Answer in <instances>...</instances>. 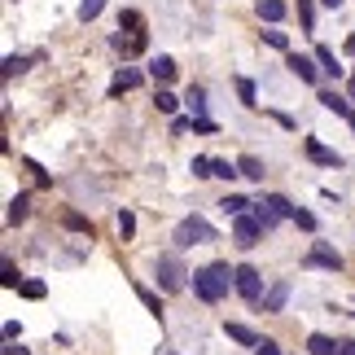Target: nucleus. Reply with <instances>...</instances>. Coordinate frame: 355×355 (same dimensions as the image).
<instances>
[{
  "instance_id": "obj_11",
  "label": "nucleus",
  "mask_w": 355,
  "mask_h": 355,
  "mask_svg": "<svg viewBox=\"0 0 355 355\" xmlns=\"http://www.w3.org/2000/svg\"><path fill=\"white\" fill-rule=\"evenodd\" d=\"M175 71H180V66H175L171 58H154V62H149V79H154L158 88H167L171 79H175Z\"/></svg>"
},
{
  "instance_id": "obj_17",
  "label": "nucleus",
  "mask_w": 355,
  "mask_h": 355,
  "mask_svg": "<svg viewBox=\"0 0 355 355\" xmlns=\"http://www.w3.org/2000/svg\"><path fill=\"white\" fill-rule=\"evenodd\" d=\"M237 97H241V105H245V110H259V88H254V79L237 75Z\"/></svg>"
},
{
  "instance_id": "obj_5",
  "label": "nucleus",
  "mask_w": 355,
  "mask_h": 355,
  "mask_svg": "<svg viewBox=\"0 0 355 355\" xmlns=\"http://www.w3.org/2000/svg\"><path fill=\"white\" fill-rule=\"evenodd\" d=\"M237 294L245 303H263V277H259V268L237 263Z\"/></svg>"
},
{
  "instance_id": "obj_45",
  "label": "nucleus",
  "mask_w": 355,
  "mask_h": 355,
  "mask_svg": "<svg viewBox=\"0 0 355 355\" xmlns=\"http://www.w3.org/2000/svg\"><path fill=\"white\" fill-rule=\"evenodd\" d=\"M5 355H26V347H5Z\"/></svg>"
},
{
  "instance_id": "obj_48",
  "label": "nucleus",
  "mask_w": 355,
  "mask_h": 355,
  "mask_svg": "<svg viewBox=\"0 0 355 355\" xmlns=\"http://www.w3.org/2000/svg\"><path fill=\"white\" fill-rule=\"evenodd\" d=\"M351 105H355V88H351Z\"/></svg>"
},
{
  "instance_id": "obj_49",
  "label": "nucleus",
  "mask_w": 355,
  "mask_h": 355,
  "mask_svg": "<svg viewBox=\"0 0 355 355\" xmlns=\"http://www.w3.org/2000/svg\"><path fill=\"white\" fill-rule=\"evenodd\" d=\"M351 88H355V71H351Z\"/></svg>"
},
{
  "instance_id": "obj_18",
  "label": "nucleus",
  "mask_w": 355,
  "mask_h": 355,
  "mask_svg": "<svg viewBox=\"0 0 355 355\" xmlns=\"http://www.w3.org/2000/svg\"><path fill=\"white\" fill-rule=\"evenodd\" d=\"M237 167H241L245 180H263V175H268V167H263V162H259L254 154H241V158H237Z\"/></svg>"
},
{
  "instance_id": "obj_27",
  "label": "nucleus",
  "mask_w": 355,
  "mask_h": 355,
  "mask_svg": "<svg viewBox=\"0 0 355 355\" xmlns=\"http://www.w3.org/2000/svg\"><path fill=\"white\" fill-rule=\"evenodd\" d=\"M136 298H141V303L149 307V311H154V316L162 320V303H158V294L154 290H145V285H136Z\"/></svg>"
},
{
  "instance_id": "obj_13",
  "label": "nucleus",
  "mask_w": 355,
  "mask_h": 355,
  "mask_svg": "<svg viewBox=\"0 0 355 355\" xmlns=\"http://www.w3.org/2000/svg\"><path fill=\"white\" fill-rule=\"evenodd\" d=\"M285 303H290V281H277L263 294V311H285Z\"/></svg>"
},
{
  "instance_id": "obj_10",
  "label": "nucleus",
  "mask_w": 355,
  "mask_h": 355,
  "mask_svg": "<svg viewBox=\"0 0 355 355\" xmlns=\"http://www.w3.org/2000/svg\"><path fill=\"white\" fill-rule=\"evenodd\" d=\"M316 101H320V105H324V110H329V114H338V119H351V114H355V105H351L347 97H338L334 88H324Z\"/></svg>"
},
{
  "instance_id": "obj_8",
  "label": "nucleus",
  "mask_w": 355,
  "mask_h": 355,
  "mask_svg": "<svg viewBox=\"0 0 355 355\" xmlns=\"http://www.w3.org/2000/svg\"><path fill=\"white\" fill-rule=\"evenodd\" d=\"M110 44L123 53V58H136V53H145V44H149V35L145 31H123V26H119V35L110 40Z\"/></svg>"
},
{
  "instance_id": "obj_12",
  "label": "nucleus",
  "mask_w": 355,
  "mask_h": 355,
  "mask_svg": "<svg viewBox=\"0 0 355 355\" xmlns=\"http://www.w3.org/2000/svg\"><path fill=\"white\" fill-rule=\"evenodd\" d=\"M316 62H320V71L329 75V79H343V75H347L343 62H338V53H334L329 44H316Z\"/></svg>"
},
{
  "instance_id": "obj_37",
  "label": "nucleus",
  "mask_w": 355,
  "mask_h": 355,
  "mask_svg": "<svg viewBox=\"0 0 355 355\" xmlns=\"http://www.w3.org/2000/svg\"><path fill=\"white\" fill-rule=\"evenodd\" d=\"M189 171H193L198 180H211V158H193V162H189Z\"/></svg>"
},
{
  "instance_id": "obj_30",
  "label": "nucleus",
  "mask_w": 355,
  "mask_h": 355,
  "mask_svg": "<svg viewBox=\"0 0 355 355\" xmlns=\"http://www.w3.org/2000/svg\"><path fill=\"white\" fill-rule=\"evenodd\" d=\"M35 58H13V53H9V58H5V79H13V75H22L26 71V66H31Z\"/></svg>"
},
{
  "instance_id": "obj_22",
  "label": "nucleus",
  "mask_w": 355,
  "mask_h": 355,
  "mask_svg": "<svg viewBox=\"0 0 355 355\" xmlns=\"http://www.w3.org/2000/svg\"><path fill=\"white\" fill-rule=\"evenodd\" d=\"M189 110H193L198 119H207V88H202V84H193V88H189Z\"/></svg>"
},
{
  "instance_id": "obj_26",
  "label": "nucleus",
  "mask_w": 355,
  "mask_h": 355,
  "mask_svg": "<svg viewBox=\"0 0 355 355\" xmlns=\"http://www.w3.org/2000/svg\"><path fill=\"white\" fill-rule=\"evenodd\" d=\"M245 207H254V202H245V198H241V193H228V198H224V202H220V211H224V215H241V211H245Z\"/></svg>"
},
{
  "instance_id": "obj_20",
  "label": "nucleus",
  "mask_w": 355,
  "mask_h": 355,
  "mask_svg": "<svg viewBox=\"0 0 355 355\" xmlns=\"http://www.w3.org/2000/svg\"><path fill=\"white\" fill-rule=\"evenodd\" d=\"M26 211H31V198H26V193H18V198H13V202H9V211H5V220H9V224H22V220H26Z\"/></svg>"
},
{
  "instance_id": "obj_42",
  "label": "nucleus",
  "mask_w": 355,
  "mask_h": 355,
  "mask_svg": "<svg viewBox=\"0 0 355 355\" xmlns=\"http://www.w3.org/2000/svg\"><path fill=\"white\" fill-rule=\"evenodd\" d=\"M254 355H281V347H277V343H272V338H263V343H259V347H254Z\"/></svg>"
},
{
  "instance_id": "obj_41",
  "label": "nucleus",
  "mask_w": 355,
  "mask_h": 355,
  "mask_svg": "<svg viewBox=\"0 0 355 355\" xmlns=\"http://www.w3.org/2000/svg\"><path fill=\"white\" fill-rule=\"evenodd\" d=\"M22 338V324L18 320H5V343H18Z\"/></svg>"
},
{
  "instance_id": "obj_24",
  "label": "nucleus",
  "mask_w": 355,
  "mask_h": 355,
  "mask_svg": "<svg viewBox=\"0 0 355 355\" xmlns=\"http://www.w3.org/2000/svg\"><path fill=\"white\" fill-rule=\"evenodd\" d=\"M154 105H158L162 114H175V110H180V97H175V92H167V88H158V92H154Z\"/></svg>"
},
{
  "instance_id": "obj_28",
  "label": "nucleus",
  "mask_w": 355,
  "mask_h": 355,
  "mask_svg": "<svg viewBox=\"0 0 355 355\" xmlns=\"http://www.w3.org/2000/svg\"><path fill=\"white\" fill-rule=\"evenodd\" d=\"M119 237H123V241L136 237V215H132V211H119Z\"/></svg>"
},
{
  "instance_id": "obj_7",
  "label": "nucleus",
  "mask_w": 355,
  "mask_h": 355,
  "mask_svg": "<svg viewBox=\"0 0 355 355\" xmlns=\"http://www.w3.org/2000/svg\"><path fill=\"white\" fill-rule=\"evenodd\" d=\"M285 66H290V75H298L303 79V84H316L320 79V62H316V53H290V58H285Z\"/></svg>"
},
{
  "instance_id": "obj_46",
  "label": "nucleus",
  "mask_w": 355,
  "mask_h": 355,
  "mask_svg": "<svg viewBox=\"0 0 355 355\" xmlns=\"http://www.w3.org/2000/svg\"><path fill=\"white\" fill-rule=\"evenodd\" d=\"M320 5H324V9H338V5H343V0H320Z\"/></svg>"
},
{
  "instance_id": "obj_19",
  "label": "nucleus",
  "mask_w": 355,
  "mask_h": 355,
  "mask_svg": "<svg viewBox=\"0 0 355 355\" xmlns=\"http://www.w3.org/2000/svg\"><path fill=\"white\" fill-rule=\"evenodd\" d=\"M259 18L277 26V22L285 18V0H259Z\"/></svg>"
},
{
  "instance_id": "obj_35",
  "label": "nucleus",
  "mask_w": 355,
  "mask_h": 355,
  "mask_svg": "<svg viewBox=\"0 0 355 355\" xmlns=\"http://www.w3.org/2000/svg\"><path fill=\"white\" fill-rule=\"evenodd\" d=\"M263 40H268V44H272V49H281V53H290V35H285V31H263Z\"/></svg>"
},
{
  "instance_id": "obj_15",
  "label": "nucleus",
  "mask_w": 355,
  "mask_h": 355,
  "mask_svg": "<svg viewBox=\"0 0 355 355\" xmlns=\"http://www.w3.org/2000/svg\"><path fill=\"white\" fill-rule=\"evenodd\" d=\"M224 334L233 338V343H241V347H259V343H263V338H259L254 329H245V324H237V320H228V324H224Z\"/></svg>"
},
{
  "instance_id": "obj_31",
  "label": "nucleus",
  "mask_w": 355,
  "mask_h": 355,
  "mask_svg": "<svg viewBox=\"0 0 355 355\" xmlns=\"http://www.w3.org/2000/svg\"><path fill=\"white\" fill-rule=\"evenodd\" d=\"M119 26H128V31H145V18H141L136 9H123V13H119Z\"/></svg>"
},
{
  "instance_id": "obj_9",
  "label": "nucleus",
  "mask_w": 355,
  "mask_h": 355,
  "mask_svg": "<svg viewBox=\"0 0 355 355\" xmlns=\"http://www.w3.org/2000/svg\"><path fill=\"white\" fill-rule=\"evenodd\" d=\"M307 158L320 162V167H343V154H338V149H329V145H320L316 136H307Z\"/></svg>"
},
{
  "instance_id": "obj_44",
  "label": "nucleus",
  "mask_w": 355,
  "mask_h": 355,
  "mask_svg": "<svg viewBox=\"0 0 355 355\" xmlns=\"http://www.w3.org/2000/svg\"><path fill=\"white\" fill-rule=\"evenodd\" d=\"M347 53H351V58H355V31L347 35Z\"/></svg>"
},
{
  "instance_id": "obj_21",
  "label": "nucleus",
  "mask_w": 355,
  "mask_h": 355,
  "mask_svg": "<svg viewBox=\"0 0 355 355\" xmlns=\"http://www.w3.org/2000/svg\"><path fill=\"white\" fill-rule=\"evenodd\" d=\"M307 351H311V355H334L338 343H334L329 334H311V338H307Z\"/></svg>"
},
{
  "instance_id": "obj_25",
  "label": "nucleus",
  "mask_w": 355,
  "mask_h": 355,
  "mask_svg": "<svg viewBox=\"0 0 355 355\" xmlns=\"http://www.w3.org/2000/svg\"><path fill=\"white\" fill-rule=\"evenodd\" d=\"M211 175H220V180H233V175H241L237 162H224V158H211Z\"/></svg>"
},
{
  "instance_id": "obj_38",
  "label": "nucleus",
  "mask_w": 355,
  "mask_h": 355,
  "mask_svg": "<svg viewBox=\"0 0 355 355\" xmlns=\"http://www.w3.org/2000/svg\"><path fill=\"white\" fill-rule=\"evenodd\" d=\"M66 224H71L75 233H88V237H92V224L84 220V215H66Z\"/></svg>"
},
{
  "instance_id": "obj_23",
  "label": "nucleus",
  "mask_w": 355,
  "mask_h": 355,
  "mask_svg": "<svg viewBox=\"0 0 355 355\" xmlns=\"http://www.w3.org/2000/svg\"><path fill=\"white\" fill-rule=\"evenodd\" d=\"M298 22H303L307 35H316V5L311 0H298Z\"/></svg>"
},
{
  "instance_id": "obj_43",
  "label": "nucleus",
  "mask_w": 355,
  "mask_h": 355,
  "mask_svg": "<svg viewBox=\"0 0 355 355\" xmlns=\"http://www.w3.org/2000/svg\"><path fill=\"white\" fill-rule=\"evenodd\" d=\"M334 355H355V343H338V351Z\"/></svg>"
},
{
  "instance_id": "obj_4",
  "label": "nucleus",
  "mask_w": 355,
  "mask_h": 355,
  "mask_svg": "<svg viewBox=\"0 0 355 355\" xmlns=\"http://www.w3.org/2000/svg\"><path fill=\"white\" fill-rule=\"evenodd\" d=\"M263 233H268V228L259 224L254 215H245V211H241V215H233V241L241 245V250H250V245H259V237H263Z\"/></svg>"
},
{
  "instance_id": "obj_47",
  "label": "nucleus",
  "mask_w": 355,
  "mask_h": 355,
  "mask_svg": "<svg viewBox=\"0 0 355 355\" xmlns=\"http://www.w3.org/2000/svg\"><path fill=\"white\" fill-rule=\"evenodd\" d=\"M347 123H351V132H355V114H351V119H347Z\"/></svg>"
},
{
  "instance_id": "obj_36",
  "label": "nucleus",
  "mask_w": 355,
  "mask_h": 355,
  "mask_svg": "<svg viewBox=\"0 0 355 355\" xmlns=\"http://www.w3.org/2000/svg\"><path fill=\"white\" fill-rule=\"evenodd\" d=\"M294 224H298V228H307V233H316V215H311V211H303V207L294 211Z\"/></svg>"
},
{
  "instance_id": "obj_39",
  "label": "nucleus",
  "mask_w": 355,
  "mask_h": 355,
  "mask_svg": "<svg viewBox=\"0 0 355 355\" xmlns=\"http://www.w3.org/2000/svg\"><path fill=\"white\" fill-rule=\"evenodd\" d=\"M171 132H175V136H180V132H193V114H189V119L175 114V119H171Z\"/></svg>"
},
{
  "instance_id": "obj_1",
  "label": "nucleus",
  "mask_w": 355,
  "mask_h": 355,
  "mask_svg": "<svg viewBox=\"0 0 355 355\" xmlns=\"http://www.w3.org/2000/svg\"><path fill=\"white\" fill-rule=\"evenodd\" d=\"M228 290H237V268H228V263H207V268L193 272V294L202 298V303H220Z\"/></svg>"
},
{
  "instance_id": "obj_34",
  "label": "nucleus",
  "mask_w": 355,
  "mask_h": 355,
  "mask_svg": "<svg viewBox=\"0 0 355 355\" xmlns=\"http://www.w3.org/2000/svg\"><path fill=\"white\" fill-rule=\"evenodd\" d=\"M268 202H272V207H277V211L285 215V220H294V211H298V207H294V202H290V198H281V193H272Z\"/></svg>"
},
{
  "instance_id": "obj_2",
  "label": "nucleus",
  "mask_w": 355,
  "mask_h": 355,
  "mask_svg": "<svg viewBox=\"0 0 355 355\" xmlns=\"http://www.w3.org/2000/svg\"><path fill=\"white\" fill-rule=\"evenodd\" d=\"M184 263L175 254H158L154 259V281H158V290H167V294H180L184 290Z\"/></svg>"
},
{
  "instance_id": "obj_33",
  "label": "nucleus",
  "mask_w": 355,
  "mask_h": 355,
  "mask_svg": "<svg viewBox=\"0 0 355 355\" xmlns=\"http://www.w3.org/2000/svg\"><path fill=\"white\" fill-rule=\"evenodd\" d=\"M0 285H5V290H18V285H22L18 281V268H13L9 259H5V272H0Z\"/></svg>"
},
{
  "instance_id": "obj_14",
  "label": "nucleus",
  "mask_w": 355,
  "mask_h": 355,
  "mask_svg": "<svg viewBox=\"0 0 355 355\" xmlns=\"http://www.w3.org/2000/svg\"><path fill=\"white\" fill-rule=\"evenodd\" d=\"M132 88H141V71L123 66V71L114 75V84H110V97H123V92H132Z\"/></svg>"
},
{
  "instance_id": "obj_40",
  "label": "nucleus",
  "mask_w": 355,
  "mask_h": 355,
  "mask_svg": "<svg viewBox=\"0 0 355 355\" xmlns=\"http://www.w3.org/2000/svg\"><path fill=\"white\" fill-rule=\"evenodd\" d=\"M193 132H202V136H215V132H220V128H215L211 119H198V114H193Z\"/></svg>"
},
{
  "instance_id": "obj_29",
  "label": "nucleus",
  "mask_w": 355,
  "mask_h": 355,
  "mask_svg": "<svg viewBox=\"0 0 355 355\" xmlns=\"http://www.w3.org/2000/svg\"><path fill=\"white\" fill-rule=\"evenodd\" d=\"M105 9V0H79V22H92Z\"/></svg>"
},
{
  "instance_id": "obj_6",
  "label": "nucleus",
  "mask_w": 355,
  "mask_h": 355,
  "mask_svg": "<svg viewBox=\"0 0 355 355\" xmlns=\"http://www.w3.org/2000/svg\"><path fill=\"white\" fill-rule=\"evenodd\" d=\"M307 268H324V272H343V254H338L334 245H324V241H311V250H307Z\"/></svg>"
},
{
  "instance_id": "obj_3",
  "label": "nucleus",
  "mask_w": 355,
  "mask_h": 355,
  "mask_svg": "<svg viewBox=\"0 0 355 355\" xmlns=\"http://www.w3.org/2000/svg\"><path fill=\"white\" fill-rule=\"evenodd\" d=\"M207 241H215V228L202 220V215H189V220L175 224V245H180V250H189V245H207Z\"/></svg>"
},
{
  "instance_id": "obj_32",
  "label": "nucleus",
  "mask_w": 355,
  "mask_h": 355,
  "mask_svg": "<svg viewBox=\"0 0 355 355\" xmlns=\"http://www.w3.org/2000/svg\"><path fill=\"white\" fill-rule=\"evenodd\" d=\"M18 294H22V298H44V294H49V285H44V281H22V285H18Z\"/></svg>"
},
{
  "instance_id": "obj_16",
  "label": "nucleus",
  "mask_w": 355,
  "mask_h": 355,
  "mask_svg": "<svg viewBox=\"0 0 355 355\" xmlns=\"http://www.w3.org/2000/svg\"><path fill=\"white\" fill-rule=\"evenodd\" d=\"M254 220L263 224V228H277V224L285 220V215H281V211H277V207H272V202L263 198V202H254Z\"/></svg>"
}]
</instances>
